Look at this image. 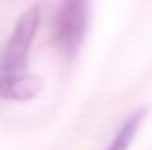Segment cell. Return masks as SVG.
Here are the masks:
<instances>
[{
	"label": "cell",
	"instance_id": "cell-1",
	"mask_svg": "<svg viewBox=\"0 0 152 150\" xmlns=\"http://www.w3.org/2000/svg\"><path fill=\"white\" fill-rule=\"evenodd\" d=\"M39 8L31 6L17 19L12 27V33L4 45V51L0 56V78H10L27 72V62H29V51L33 45V39L39 29Z\"/></svg>",
	"mask_w": 152,
	"mask_h": 150
},
{
	"label": "cell",
	"instance_id": "cell-2",
	"mask_svg": "<svg viewBox=\"0 0 152 150\" xmlns=\"http://www.w3.org/2000/svg\"><path fill=\"white\" fill-rule=\"evenodd\" d=\"M91 19V0H62L56 19V43L64 56L72 58L82 48Z\"/></svg>",
	"mask_w": 152,
	"mask_h": 150
},
{
	"label": "cell",
	"instance_id": "cell-3",
	"mask_svg": "<svg viewBox=\"0 0 152 150\" xmlns=\"http://www.w3.org/2000/svg\"><path fill=\"white\" fill-rule=\"evenodd\" d=\"M39 89H41V80L29 72L10 78H0V99L29 101L39 93Z\"/></svg>",
	"mask_w": 152,
	"mask_h": 150
},
{
	"label": "cell",
	"instance_id": "cell-4",
	"mask_svg": "<svg viewBox=\"0 0 152 150\" xmlns=\"http://www.w3.org/2000/svg\"><path fill=\"white\" fill-rule=\"evenodd\" d=\"M146 111H148V109H138V111H134L126 121L121 124V127L115 132V136H113V140L109 142L107 150H127L129 148V144L134 142V138H136L140 125H142L144 117H146Z\"/></svg>",
	"mask_w": 152,
	"mask_h": 150
}]
</instances>
